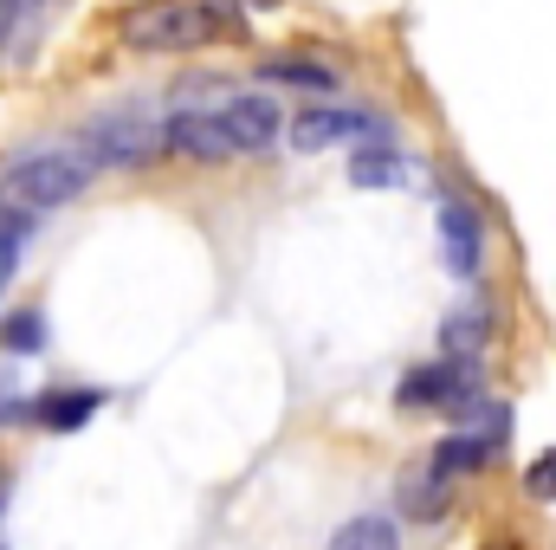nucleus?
I'll list each match as a JSON object with an SVG mask.
<instances>
[{
  "label": "nucleus",
  "instance_id": "nucleus-2",
  "mask_svg": "<svg viewBox=\"0 0 556 550\" xmlns=\"http://www.w3.org/2000/svg\"><path fill=\"white\" fill-rule=\"evenodd\" d=\"M124 39L137 52H188V46L220 39V20L201 0H142L124 13Z\"/></svg>",
  "mask_w": 556,
  "mask_h": 550
},
{
  "label": "nucleus",
  "instance_id": "nucleus-3",
  "mask_svg": "<svg viewBox=\"0 0 556 550\" xmlns=\"http://www.w3.org/2000/svg\"><path fill=\"white\" fill-rule=\"evenodd\" d=\"M402 409H440V414H479L485 409V383L472 370V357H440V363H420L402 376L395 389Z\"/></svg>",
  "mask_w": 556,
  "mask_h": 550
},
{
  "label": "nucleus",
  "instance_id": "nucleus-16",
  "mask_svg": "<svg viewBox=\"0 0 556 550\" xmlns=\"http://www.w3.org/2000/svg\"><path fill=\"white\" fill-rule=\"evenodd\" d=\"M26 234H33V214H13V208H0V291H7V278L20 266V247H26Z\"/></svg>",
  "mask_w": 556,
  "mask_h": 550
},
{
  "label": "nucleus",
  "instance_id": "nucleus-12",
  "mask_svg": "<svg viewBox=\"0 0 556 550\" xmlns=\"http://www.w3.org/2000/svg\"><path fill=\"white\" fill-rule=\"evenodd\" d=\"M98 402H104L98 389H46L33 414H39V421H46L52 434H72V427H85V421L98 414Z\"/></svg>",
  "mask_w": 556,
  "mask_h": 550
},
{
  "label": "nucleus",
  "instance_id": "nucleus-13",
  "mask_svg": "<svg viewBox=\"0 0 556 550\" xmlns=\"http://www.w3.org/2000/svg\"><path fill=\"white\" fill-rule=\"evenodd\" d=\"M260 85H298V91H337V72L317 65V59H266L260 65Z\"/></svg>",
  "mask_w": 556,
  "mask_h": 550
},
{
  "label": "nucleus",
  "instance_id": "nucleus-18",
  "mask_svg": "<svg viewBox=\"0 0 556 550\" xmlns=\"http://www.w3.org/2000/svg\"><path fill=\"white\" fill-rule=\"evenodd\" d=\"M525 486H531V499H556V453H544V460L525 473Z\"/></svg>",
  "mask_w": 556,
  "mask_h": 550
},
{
  "label": "nucleus",
  "instance_id": "nucleus-8",
  "mask_svg": "<svg viewBox=\"0 0 556 550\" xmlns=\"http://www.w3.org/2000/svg\"><path fill=\"white\" fill-rule=\"evenodd\" d=\"M298 130V149H330V142H389L382 137V124L376 117H363V111H311V117H298L291 124Z\"/></svg>",
  "mask_w": 556,
  "mask_h": 550
},
{
  "label": "nucleus",
  "instance_id": "nucleus-5",
  "mask_svg": "<svg viewBox=\"0 0 556 550\" xmlns=\"http://www.w3.org/2000/svg\"><path fill=\"white\" fill-rule=\"evenodd\" d=\"M214 117H220V137H227L233 155H260V149H273L278 130H285V111H278V98H266V91H240V98H227Z\"/></svg>",
  "mask_w": 556,
  "mask_h": 550
},
{
  "label": "nucleus",
  "instance_id": "nucleus-6",
  "mask_svg": "<svg viewBox=\"0 0 556 550\" xmlns=\"http://www.w3.org/2000/svg\"><path fill=\"white\" fill-rule=\"evenodd\" d=\"M162 142H168L175 155H194V162H227V155H233L227 137H220V117L201 111V104H181V111L162 124Z\"/></svg>",
  "mask_w": 556,
  "mask_h": 550
},
{
  "label": "nucleus",
  "instance_id": "nucleus-7",
  "mask_svg": "<svg viewBox=\"0 0 556 550\" xmlns=\"http://www.w3.org/2000/svg\"><path fill=\"white\" fill-rule=\"evenodd\" d=\"M440 253H446V273L453 278H479V253H485V227L472 208L446 201L440 208Z\"/></svg>",
  "mask_w": 556,
  "mask_h": 550
},
{
  "label": "nucleus",
  "instance_id": "nucleus-17",
  "mask_svg": "<svg viewBox=\"0 0 556 550\" xmlns=\"http://www.w3.org/2000/svg\"><path fill=\"white\" fill-rule=\"evenodd\" d=\"M0 337H7L13 357H33V350H46V317H39V311H20V317L0 324Z\"/></svg>",
  "mask_w": 556,
  "mask_h": 550
},
{
  "label": "nucleus",
  "instance_id": "nucleus-11",
  "mask_svg": "<svg viewBox=\"0 0 556 550\" xmlns=\"http://www.w3.org/2000/svg\"><path fill=\"white\" fill-rule=\"evenodd\" d=\"M395 499H402L408 518H440V512H446V473H440L433 460H427V466H408Z\"/></svg>",
  "mask_w": 556,
  "mask_h": 550
},
{
  "label": "nucleus",
  "instance_id": "nucleus-9",
  "mask_svg": "<svg viewBox=\"0 0 556 550\" xmlns=\"http://www.w3.org/2000/svg\"><path fill=\"white\" fill-rule=\"evenodd\" d=\"M415 168H408V155L402 149H389V142H363L356 155H350V188H369V195H382V188H402Z\"/></svg>",
  "mask_w": 556,
  "mask_h": 550
},
{
  "label": "nucleus",
  "instance_id": "nucleus-4",
  "mask_svg": "<svg viewBox=\"0 0 556 550\" xmlns=\"http://www.w3.org/2000/svg\"><path fill=\"white\" fill-rule=\"evenodd\" d=\"M162 149V130H149L142 117H104V124H91L85 130V142H78V155L98 168H142L149 155Z\"/></svg>",
  "mask_w": 556,
  "mask_h": 550
},
{
  "label": "nucleus",
  "instance_id": "nucleus-1",
  "mask_svg": "<svg viewBox=\"0 0 556 550\" xmlns=\"http://www.w3.org/2000/svg\"><path fill=\"white\" fill-rule=\"evenodd\" d=\"M85 188H91V162H85L72 142H59V149L20 155V162L0 175V208H13V214H52V208L78 201Z\"/></svg>",
  "mask_w": 556,
  "mask_h": 550
},
{
  "label": "nucleus",
  "instance_id": "nucleus-15",
  "mask_svg": "<svg viewBox=\"0 0 556 550\" xmlns=\"http://www.w3.org/2000/svg\"><path fill=\"white\" fill-rule=\"evenodd\" d=\"M485 337H492V311H485V304L453 311V317H446V330H440L446 357H479V350H485Z\"/></svg>",
  "mask_w": 556,
  "mask_h": 550
},
{
  "label": "nucleus",
  "instance_id": "nucleus-10",
  "mask_svg": "<svg viewBox=\"0 0 556 550\" xmlns=\"http://www.w3.org/2000/svg\"><path fill=\"white\" fill-rule=\"evenodd\" d=\"M498 434H505V427H492V434H485V427H479V434H446V440L433 447V466H440L446 479H453V473H479V466L498 453Z\"/></svg>",
  "mask_w": 556,
  "mask_h": 550
},
{
  "label": "nucleus",
  "instance_id": "nucleus-14",
  "mask_svg": "<svg viewBox=\"0 0 556 550\" xmlns=\"http://www.w3.org/2000/svg\"><path fill=\"white\" fill-rule=\"evenodd\" d=\"M330 550H402V538H395V525L382 512H363V518L330 532Z\"/></svg>",
  "mask_w": 556,
  "mask_h": 550
}]
</instances>
